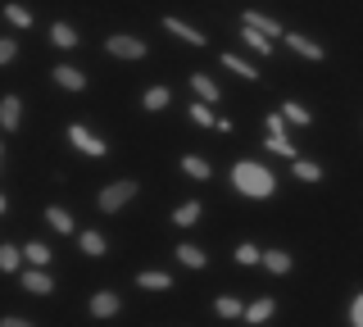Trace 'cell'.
Returning a JSON list of instances; mask_svg holds the SVG:
<instances>
[{"mask_svg":"<svg viewBox=\"0 0 363 327\" xmlns=\"http://www.w3.org/2000/svg\"><path fill=\"white\" fill-rule=\"evenodd\" d=\"M50 41H55V46H77V32L68 28V23H55L50 28Z\"/></svg>","mask_w":363,"mask_h":327,"instance_id":"obj_25","label":"cell"},{"mask_svg":"<svg viewBox=\"0 0 363 327\" xmlns=\"http://www.w3.org/2000/svg\"><path fill=\"white\" fill-rule=\"evenodd\" d=\"M245 23H255L259 32H264V37H272V41H281V28L272 23V18H264V14H255V9H250V14H245Z\"/></svg>","mask_w":363,"mask_h":327,"instance_id":"obj_17","label":"cell"},{"mask_svg":"<svg viewBox=\"0 0 363 327\" xmlns=\"http://www.w3.org/2000/svg\"><path fill=\"white\" fill-rule=\"evenodd\" d=\"M82 250L86 255H105L109 245H105V236H100V232H82Z\"/></svg>","mask_w":363,"mask_h":327,"instance_id":"obj_27","label":"cell"},{"mask_svg":"<svg viewBox=\"0 0 363 327\" xmlns=\"http://www.w3.org/2000/svg\"><path fill=\"white\" fill-rule=\"evenodd\" d=\"M241 37H245V46H255V55H272V37H264L255 23H245L241 28Z\"/></svg>","mask_w":363,"mask_h":327,"instance_id":"obj_12","label":"cell"},{"mask_svg":"<svg viewBox=\"0 0 363 327\" xmlns=\"http://www.w3.org/2000/svg\"><path fill=\"white\" fill-rule=\"evenodd\" d=\"M68 141H73V145H77L82 155H91V160H100V155L109 150V145L100 141V137H96L91 128H82V123H73V128H68Z\"/></svg>","mask_w":363,"mask_h":327,"instance_id":"obj_3","label":"cell"},{"mask_svg":"<svg viewBox=\"0 0 363 327\" xmlns=\"http://www.w3.org/2000/svg\"><path fill=\"white\" fill-rule=\"evenodd\" d=\"M191 92H200V100H204V105H213V100L223 96V87L213 82V77H204V73H191Z\"/></svg>","mask_w":363,"mask_h":327,"instance_id":"obj_7","label":"cell"},{"mask_svg":"<svg viewBox=\"0 0 363 327\" xmlns=\"http://www.w3.org/2000/svg\"><path fill=\"white\" fill-rule=\"evenodd\" d=\"M5 18H9L14 28H32V14H28L23 5H5Z\"/></svg>","mask_w":363,"mask_h":327,"instance_id":"obj_28","label":"cell"},{"mask_svg":"<svg viewBox=\"0 0 363 327\" xmlns=\"http://www.w3.org/2000/svg\"><path fill=\"white\" fill-rule=\"evenodd\" d=\"M136 287H141V291H168V287H173V277L150 268V273H136Z\"/></svg>","mask_w":363,"mask_h":327,"instance_id":"obj_13","label":"cell"},{"mask_svg":"<svg viewBox=\"0 0 363 327\" xmlns=\"http://www.w3.org/2000/svg\"><path fill=\"white\" fill-rule=\"evenodd\" d=\"M23 287H28L32 296H50V291H55V277L50 273H37V264H32V273H23Z\"/></svg>","mask_w":363,"mask_h":327,"instance_id":"obj_10","label":"cell"},{"mask_svg":"<svg viewBox=\"0 0 363 327\" xmlns=\"http://www.w3.org/2000/svg\"><path fill=\"white\" fill-rule=\"evenodd\" d=\"M232 182H236V191L241 196H255V200H268L272 191H277V182H272V173L264 164H255V160H241L232 168Z\"/></svg>","mask_w":363,"mask_h":327,"instance_id":"obj_1","label":"cell"},{"mask_svg":"<svg viewBox=\"0 0 363 327\" xmlns=\"http://www.w3.org/2000/svg\"><path fill=\"white\" fill-rule=\"evenodd\" d=\"M23 255H28V259H32V264H37V268H45V264H50V250H45L41 241H32V245H28V250H23Z\"/></svg>","mask_w":363,"mask_h":327,"instance_id":"obj_30","label":"cell"},{"mask_svg":"<svg viewBox=\"0 0 363 327\" xmlns=\"http://www.w3.org/2000/svg\"><path fill=\"white\" fill-rule=\"evenodd\" d=\"M14 55H18V46H14V41H9V37H0V64H9V60H14Z\"/></svg>","mask_w":363,"mask_h":327,"instance_id":"obj_34","label":"cell"},{"mask_svg":"<svg viewBox=\"0 0 363 327\" xmlns=\"http://www.w3.org/2000/svg\"><path fill=\"white\" fill-rule=\"evenodd\" d=\"M132 196H136V182H132V177H123V182H113V187L100 191V200H96V205L105 209V214H113V209H123V205H128Z\"/></svg>","mask_w":363,"mask_h":327,"instance_id":"obj_2","label":"cell"},{"mask_svg":"<svg viewBox=\"0 0 363 327\" xmlns=\"http://www.w3.org/2000/svg\"><path fill=\"white\" fill-rule=\"evenodd\" d=\"M191 118H196L200 128H213V114H209V105H204V100H200V105H191Z\"/></svg>","mask_w":363,"mask_h":327,"instance_id":"obj_32","label":"cell"},{"mask_svg":"<svg viewBox=\"0 0 363 327\" xmlns=\"http://www.w3.org/2000/svg\"><path fill=\"white\" fill-rule=\"evenodd\" d=\"M55 82H60L64 92H82V87H86V77L77 73L73 64H60V69H55Z\"/></svg>","mask_w":363,"mask_h":327,"instance_id":"obj_11","label":"cell"},{"mask_svg":"<svg viewBox=\"0 0 363 327\" xmlns=\"http://www.w3.org/2000/svg\"><path fill=\"white\" fill-rule=\"evenodd\" d=\"M164 28L173 32L177 41H186V46H204V32H200V28H191V23H182V18H164Z\"/></svg>","mask_w":363,"mask_h":327,"instance_id":"obj_5","label":"cell"},{"mask_svg":"<svg viewBox=\"0 0 363 327\" xmlns=\"http://www.w3.org/2000/svg\"><path fill=\"white\" fill-rule=\"evenodd\" d=\"M196 218H200V200H186V205H182V209L173 214V223H177V228H191Z\"/></svg>","mask_w":363,"mask_h":327,"instance_id":"obj_20","label":"cell"},{"mask_svg":"<svg viewBox=\"0 0 363 327\" xmlns=\"http://www.w3.org/2000/svg\"><path fill=\"white\" fill-rule=\"evenodd\" d=\"M281 114H286L291 123H300V128H309V109H304V105H286Z\"/></svg>","mask_w":363,"mask_h":327,"instance_id":"obj_31","label":"cell"},{"mask_svg":"<svg viewBox=\"0 0 363 327\" xmlns=\"http://www.w3.org/2000/svg\"><path fill=\"white\" fill-rule=\"evenodd\" d=\"M281 41H286L295 55H304V60H323V50H318L309 37H300V32H281Z\"/></svg>","mask_w":363,"mask_h":327,"instance_id":"obj_6","label":"cell"},{"mask_svg":"<svg viewBox=\"0 0 363 327\" xmlns=\"http://www.w3.org/2000/svg\"><path fill=\"white\" fill-rule=\"evenodd\" d=\"M18 123H23V100L5 96V100H0V128H18Z\"/></svg>","mask_w":363,"mask_h":327,"instance_id":"obj_9","label":"cell"},{"mask_svg":"<svg viewBox=\"0 0 363 327\" xmlns=\"http://www.w3.org/2000/svg\"><path fill=\"white\" fill-rule=\"evenodd\" d=\"M182 173L196 177V182H204V177H209V164H204L200 155H186V160H182Z\"/></svg>","mask_w":363,"mask_h":327,"instance_id":"obj_18","label":"cell"},{"mask_svg":"<svg viewBox=\"0 0 363 327\" xmlns=\"http://www.w3.org/2000/svg\"><path fill=\"white\" fill-rule=\"evenodd\" d=\"M18 264H23V250H14V245H0V268H5V273H18Z\"/></svg>","mask_w":363,"mask_h":327,"instance_id":"obj_23","label":"cell"},{"mask_svg":"<svg viewBox=\"0 0 363 327\" xmlns=\"http://www.w3.org/2000/svg\"><path fill=\"white\" fill-rule=\"evenodd\" d=\"M268 150H272V155H286V160L295 155L291 141H286V132H268Z\"/></svg>","mask_w":363,"mask_h":327,"instance_id":"obj_26","label":"cell"},{"mask_svg":"<svg viewBox=\"0 0 363 327\" xmlns=\"http://www.w3.org/2000/svg\"><path fill=\"white\" fill-rule=\"evenodd\" d=\"M0 214H5V196H0Z\"/></svg>","mask_w":363,"mask_h":327,"instance_id":"obj_36","label":"cell"},{"mask_svg":"<svg viewBox=\"0 0 363 327\" xmlns=\"http://www.w3.org/2000/svg\"><path fill=\"white\" fill-rule=\"evenodd\" d=\"M168 100H173V92H168V87H150V92H145V109L155 114V109L168 105Z\"/></svg>","mask_w":363,"mask_h":327,"instance_id":"obj_21","label":"cell"},{"mask_svg":"<svg viewBox=\"0 0 363 327\" xmlns=\"http://www.w3.org/2000/svg\"><path fill=\"white\" fill-rule=\"evenodd\" d=\"M350 323L363 327V296H354V304H350Z\"/></svg>","mask_w":363,"mask_h":327,"instance_id":"obj_35","label":"cell"},{"mask_svg":"<svg viewBox=\"0 0 363 327\" xmlns=\"http://www.w3.org/2000/svg\"><path fill=\"white\" fill-rule=\"evenodd\" d=\"M223 64H227V69H232V73H241V77H250V82H255V77H259V69H255V64H245L241 55H223Z\"/></svg>","mask_w":363,"mask_h":327,"instance_id":"obj_19","label":"cell"},{"mask_svg":"<svg viewBox=\"0 0 363 327\" xmlns=\"http://www.w3.org/2000/svg\"><path fill=\"white\" fill-rule=\"evenodd\" d=\"M177 259L186 268H204V250H200V245H177Z\"/></svg>","mask_w":363,"mask_h":327,"instance_id":"obj_22","label":"cell"},{"mask_svg":"<svg viewBox=\"0 0 363 327\" xmlns=\"http://www.w3.org/2000/svg\"><path fill=\"white\" fill-rule=\"evenodd\" d=\"M105 55H118V60H141V55H150V50H145V41H136V37H109L105 41Z\"/></svg>","mask_w":363,"mask_h":327,"instance_id":"obj_4","label":"cell"},{"mask_svg":"<svg viewBox=\"0 0 363 327\" xmlns=\"http://www.w3.org/2000/svg\"><path fill=\"white\" fill-rule=\"evenodd\" d=\"M213 309H218V318H236V314H245L232 296H218V304H213Z\"/></svg>","mask_w":363,"mask_h":327,"instance_id":"obj_29","label":"cell"},{"mask_svg":"<svg viewBox=\"0 0 363 327\" xmlns=\"http://www.w3.org/2000/svg\"><path fill=\"white\" fill-rule=\"evenodd\" d=\"M236 259H241V264H259V259H264V255H259V250H255V245H250V241H245V245H241V250H236Z\"/></svg>","mask_w":363,"mask_h":327,"instance_id":"obj_33","label":"cell"},{"mask_svg":"<svg viewBox=\"0 0 363 327\" xmlns=\"http://www.w3.org/2000/svg\"><path fill=\"white\" fill-rule=\"evenodd\" d=\"M91 314H96V318H113V314H118V296H113V291H96V296H91Z\"/></svg>","mask_w":363,"mask_h":327,"instance_id":"obj_8","label":"cell"},{"mask_svg":"<svg viewBox=\"0 0 363 327\" xmlns=\"http://www.w3.org/2000/svg\"><path fill=\"white\" fill-rule=\"evenodd\" d=\"M295 177H300V182H318V177H323V164L300 160V164H295Z\"/></svg>","mask_w":363,"mask_h":327,"instance_id":"obj_24","label":"cell"},{"mask_svg":"<svg viewBox=\"0 0 363 327\" xmlns=\"http://www.w3.org/2000/svg\"><path fill=\"white\" fill-rule=\"evenodd\" d=\"M259 264H264L268 273H291V255H286V250H268Z\"/></svg>","mask_w":363,"mask_h":327,"instance_id":"obj_15","label":"cell"},{"mask_svg":"<svg viewBox=\"0 0 363 327\" xmlns=\"http://www.w3.org/2000/svg\"><path fill=\"white\" fill-rule=\"evenodd\" d=\"M272 309H277V300L264 296V300H255V304L245 309V318H250V323H264V318H272Z\"/></svg>","mask_w":363,"mask_h":327,"instance_id":"obj_16","label":"cell"},{"mask_svg":"<svg viewBox=\"0 0 363 327\" xmlns=\"http://www.w3.org/2000/svg\"><path fill=\"white\" fill-rule=\"evenodd\" d=\"M45 223H50L55 232H73V214L60 209V205H50V209H45Z\"/></svg>","mask_w":363,"mask_h":327,"instance_id":"obj_14","label":"cell"}]
</instances>
